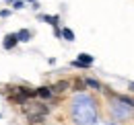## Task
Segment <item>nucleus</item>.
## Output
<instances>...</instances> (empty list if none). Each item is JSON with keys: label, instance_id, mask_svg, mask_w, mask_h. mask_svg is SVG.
Here are the masks:
<instances>
[{"label": "nucleus", "instance_id": "f257e3e1", "mask_svg": "<svg viewBox=\"0 0 134 125\" xmlns=\"http://www.w3.org/2000/svg\"><path fill=\"white\" fill-rule=\"evenodd\" d=\"M70 115L74 125H95L97 123V107L95 101L85 92H79L70 103Z\"/></svg>", "mask_w": 134, "mask_h": 125}, {"label": "nucleus", "instance_id": "f03ea898", "mask_svg": "<svg viewBox=\"0 0 134 125\" xmlns=\"http://www.w3.org/2000/svg\"><path fill=\"white\" fill-rule=\"evenodd\" d=\"M23 113H25V117L27 115H41V117H46L50 113V107L46 103H41V101H27L23 105Z\"/></svg>", "mask_w": 134, "mask_h": 125}, {"label": "nucleus", "instance_id": "7ed1b4c3", "mask_svg": "<svg viewBox=\"0 0 134 125\" xmlns=\"http://www.w3.org/2000/svg\"><path fill=\"white\" fill-rule=\"evenodd\" d=\"M93 62H95V58H93V55H89V53H79V58H76V60H72L70 66H72V68H83V70H89V68L93 66Z\"/></svg>", "mask_w": 134, "mask_h": 125}, {"label": "nucleus", "instance_id": "20e7f679", "mask_svg": "<svg viewBox=\"0 0 134 125\" xmlns=\"http://www.w3.org/2000/svg\"><path fill=\"white\" fill-rule=\"evenodd\" d=\"M52 88V94H64L70 90V80H58V82H54V86Z\"/></svg>", "mask_w": 134, "mask_h": 125}, {"label": "nucleus", "instance_id": "39448f33", "mask_svg": "<svg viewBox=\"0 0 134 125\" xmlns=\"http://www.w3.org/2000/svg\"><path fill=\"white\" fill-rule=\"evenodd\" d=\"M19 45V39L15 33H8V35H4V39H2V47L6 49V51H10V49H15Z\"/></svg>", "mask_w": 134, "mask_h": 125}, {"label": "nucleus", "instance_id": "423d86ee", "mask_svg": "<svg viewBox=\"0 0 134 125\" xmlns=\"http://www.w3.org/2000/svg\"><path fill=\"white\" fill-rule=\"evenodd\" d=\"M35 96L41 98V101H52V98H54L50 86H39V88H35Z\"/></svg>", "mask_w": 134, "mask_h": 125}, {"label": "nucleus", "instance_id": "0eeeda50", "mask_svg": "<svg viewBox=\"0 0 134 125\" xmlns=\"http://www.w3.org/2000/svg\"><path fill=\"white\" fill-rule=\"evenodd\" d=\"M15 35H17L19 43H29V41L33 39V31H31V29H21V31H17Z\"/></svg>", "mask_w": 134, "mask_h": 125}, {"label": "nucleus", "instance_id": "6e6552de", "mask_svg": "<svg viewBox=\"0 0 134 125\" xmlns=\"http://www.w3.org/2000/svg\"><path fill=\"white\" fill-rule=\"evenodd\" d=\"M70 88L74 90V92H85L87 90V84H85V78H74L72 82H70Z\"/></svg>", "mask_w": 134, "mask_h": 125}, {"label": "nucleus", "instance_id": "1a4fd4ad", "mask_svg": "<svg viewBox=\"0 0 134 125\" xmlns=\"http://www.w3.org/2000/svg\"><path fill=\"white\" fill-rule=\"evenodd\" d=\"M41 21H46V23H50L52 27H58L60 25V16L58 15H39Z\"/></svg>", "mask_w": 134, "mask_h": 125}, {"label": "nucleus", "instance_id": "9d476101", "mask_svg": "<svg viewBox=\"0 0 134 125\" xmlns=\"http://www.w3.org/2000/svg\"><path fill=\"white\" fill-rule=\"evenodd\" d=\"M85 84H87V88H93V90H101V88H103L101 82L95 80V78H85Z\"/></svg>", "mask_w": 134, "mask_h": 125}, {"label": "nucleus", "instance_id": "9b49d317", "mask_svg": "<svg viewBox=\"0 0 134 125\" xmlns=\"http://www.w3.org/2000/svg\"><path fill=\"white\" fill-rule=\"evenodd\" d=\"M46 121V117H41V115H27V123L29 125H41Z\"/></svg>", "mask_w": 134, "mask_h": 125}, {"label": "nucleus", "instance_id": "f8f14e48", "mask_svg": "<svg viewBox=\"0 0 134 125\" xmlns=\"http://www.w3.org/2000/svg\"><path fill=\"white\" fill-rule=\"evenodd\" d=\"M60 31H62V39H66V41H74V31H72V29L64 27V29H60Z\"/></svg>", "mask_w": 134, "mask_h": 125}, {"label": "nucleus", "instance_id": "ddd939ff", "mask_svg": "<svg viewBox=\"0 0 134 125\" xmlns=\"http://www.w3.org/2000/svg\"><path fill=\"white\" fill-rule=\"evenodd\" d=\"M13 8H15V10H23V8H25V2H23V0H15V2H13Z\"/></svg>", "mask_w": 134, "mask_h": 125}, {"label": "nucleus", "instance_id": "4468645a", "mask_svg": "<svg viewBox=\"0 0 134 125\" xmlns=\"http://www.w3.org/2000/svg\"><path fill=\"white\" fill-rule=\"evenodd\" d=\"M6 16H10V10H0V18H6Z\"/></svg>", "mask_w": 134, "mask_h": 125}, {"label": "nucleus", "instance_id": "2eb2a0df", "mask_svg": "<svg viewBox=\"0 0 134 125\" xmlns=\"http://www.w3.org/2000/svg\"><path fill=\"white\" fill-rule=\"evenodd\" d=\"M54 35H56V37H62V31H60L58 27H54Z\"/></svg>", "mask_w": 134, "mask_h": 125}, {"label": "nucleus", "instance_id": "dca6fc26", "mask_svg": "<svg viewBox=\"0 0 134 125\" xmlns=\"http://www.w3.org/2000/svg\"><path fill=\"white\" fill-rule=\"evenodd\" d=\"M128 90H132V92H134V82H130V84H128Z\"/></svg>", "mask_w": 134, "mask_h": 125}, {"label": "nucleus", "instance_id": "f3484780", "mask_svg": "<svg viewBox=\"0 0 134 125\" xmlns=\"http://www.w3.org/2000/svg\"><path fill=\"white\" fill-rule=\"evenodd\" d=\"M23 2H31L33 4V2H39V0H23Z\"/></svg>", "mask_w": 134, "mask_h": 125}, {"label": "nucleus", "instance_id": "a211bd4d", "mask_svg": "<svg viewBox=\"0 0 134 125\" xmlns=\"http://www.w3.org/2000/svg\"><path fill=\"white\" fill-rule=\"evenodd\" d=\"M6 2H10V4H13V2H15V0H6Z\"/></svg>", "mask_w": 134, "mask_h": 125}, {"label": "nucleus", "instance_id": "6ab92c4d", "mask_svg": "<svg viewBox=\"0 0 134 125\" xmlns=\"http://www.w3.org/2000/svg\"><path fill=\"white\" fill-rule=\"evenodd\" d=\"M132 119H134V115H132Z\"/></svg>", "mask_w": 134, "mask_h": 125}]
</instances>
